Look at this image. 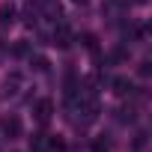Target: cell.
Wrapping results in <instances>:
<instances>
[{
  "mask_svg": "<svg viewBox=\"0 0 152 152\" xmlns=\"http://www.w3.org/2000/svg\"><path fill=\"white\" fill-rule=\"evenodd\" d=\"M51 113H54V102H51V99H42V102H36V119H39L42 125L51 119Z\"/></svg>",
  "mask_w": 152,
  "mask_h": 152,
  "instance_id": "1",
  "label": "cell"
},
{
  "mask_svg": "<svg viewBox=\"0 0 152 152\" xmlns=\"http://www.w3.org/2000/svg\"><path fill=\"white\" fill-rule=\"evenodd\" d=\"M54 45L57 48H69L72 45V30L69 27H57L54 30Z\"/></svg>",
  "mask_w": 152,
  "mask_h": 152,
  "instance_id": "2",
  "label": "cell"
},
{
  "mask_svg": "<svg viewBox=\"0 0 152 152\" xmlns=\"http://www.w3.org/2000/svg\"><path fill=\"white\" fill-rule=\"evenodd\" d=\"M3 134H6V137H18V134H21V119H18V116H9V119L3 122Z\"/></svg>",
  "mask_w": 152,
  "mask_h": 152,
  "instance_id": "3",
  "label": "cell"
},
{
  "mask_svg": "<svg viewBox=\"0 0 152 152\" xmlns=\"http://www.w3.org/2000/svg\"><path fill=\"white\" fill-rule=\"evenodd\" d=\"M12 21H15V6L3 3V6H0V27H9Z\"/></svg>",
  "mask_w": 152,
  "mask_h": 152,
  "instance_id": "4",
  "label": "cell"
},
{
  "mask_svg": "<svg viewBox=\"0 0 152 152\" xmlns=\"http://www.w3.org/2000/svg\"><path fill=\"white\" fill-rule=\"evenodd\" d=\"M131 90H134V87H131L128 78H116V81H113V93H116V96H131Z\"/></svg>",
  "mask_w": 152,
  "mask_h": 152,
  "instance_id": "5",
  "label": "cell"
},
{
  "mask_svg": "<svg viewBox=\"0 0 152 152\" xmlns=\"http://www.w3.org/2000/svg\"><path fill=\"white\" fill-rule=\"evenodd\" d=\"M45 146H48V140H45V134H36V137L30 140V149H33V152H42Z\"/></svg>",
  "mask_w": 152,
  "mask_h": 152,
  "instance_id": "6",
  "label": "cell"
},
{
  "mask_svg": "<svg viewBox=\"0 0 152 152\" xmlns=\"http://www.w3.org/2000/svg\"><path fill=\"white\" fill-rule=\"evenodd\" d=\"M84 45H87V51H93V54L99 51V39H96L93 33H87V36H84Z\"/></svg>",
  "mask_w": 152,
  "mask_h": 152,
  "instance_id": "7",
  "label": "cell"
},
{
  "mask_svg": "<svg viewBox=\"0 0 152 152\" xmlns=\"http://www.w3.org/2000/svg\"><path fill=\"white\" fill-rule=\"evenodd\" d=\"M48 146H51V149H57V152H63V149H66V143H63L60 137H51V140H48Z\"/></svg>",
  "mask_w": 152,
  "mask_h": 152,
  "instance_id": "8",
  "label": "cell"
},
{
  "mask_svg": "<svg viewBox=\"0 0 152 152\" xmlns=\"http://www.w3.org/2000/svg\"><path fill=\"white\" fill-rule=\"evenodd\" d=\"M12 54H15V57H24V54H27V42H18V45L12 48Z\"/></svg>",
  "mask_w": 152,
  "mask_h": 152,
  "instance_id": "9",
  "label": "cell"
},
{
  "mask_svg": "<svg viewBox=\"0 0 152 152\" xmlns=\"http://www.w3.org/2000/svg\"><path fill=\"white\" fill-rule=\"evenodd\" d=\"M33 63H36V69H39V72H45V69H48V60H45V57H36Z\"/></svg>",
  "mask_w": 152,
  "mask_h": 152,
  "instance_id": "10",
  "label": "cell"
},
{
  "mask_svg": "<svg viewBox=\"0 0 152 152\" xmlns=\"http://www.w3.org/2000/svg\"><path fill=\"white\" fill-rule=\"evenodd\" d=\"M134 3H146V0H134Z\"/></svg>",
  "mask_w": 152,
  "mask_h": 152,
  "instance_id": "11",
  "label": "cell"
},
{
  "mask_svg": "<svg viewBox=\"0 0 152 152\" xmlns=\"http://www.w3.org/2000/svg\"><path fill=\"white\" fill-rule=\"evenodd\" d=\"M75 3H84V0H75Z\"/></svg>",
  "mask_w": 152,
  "mask_h": 152,
  "instance_id": "12",
  "label": "cell"
}]
</instances>
